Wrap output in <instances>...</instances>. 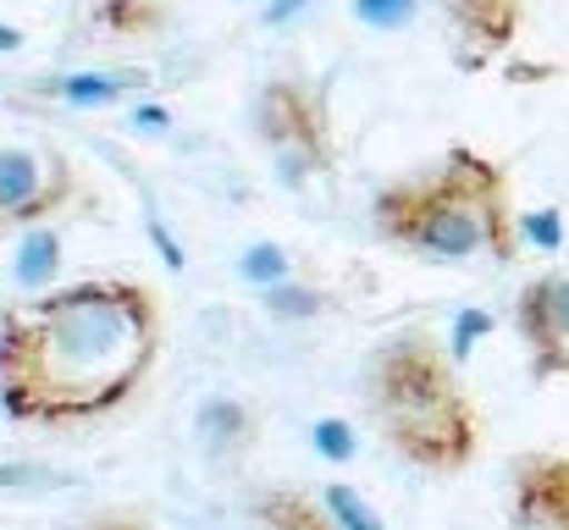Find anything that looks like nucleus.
Masks as SVG:
<instances>
[{"label":"nucleus","instance_id":"nucleus-3","mask_svg":"<svg viewBox=\"0 0 569 530\" xmlns=\"http://www.w3.org/2000/svg\"><path fill=\"white\" fill-rule=\"evenodd\" d=\"M366 392H371V420L381 442L426 470V476H459L481 453V409L470 387L459 381V359L442 349L431 332H392L377 343L366 364Z\"/></svg>","mask_w":569,"mask_h":530},{"label":"nucleus","instance_id":"nucleus-14","mask_svg":"<svg viewBox=\"0 0 569 530\" xmlns=\"http://www.w3.org/2000/svg\"><path fill=\"white\" fill-rule=\"evenodd\" d=\"M321 498H327V509H332V520H338V530H387L381 526V514L349 487V481H327L321 487Z\"/></svg>","mask_w":569,"mask_h":530},{"label":"nucleus","instance_id":"nucleus-22","mask_svg":"<svg viewBox=\"0 0 569 530\" xmlns=\"http://www.w3.org/2000/svg\"><path fill=\"white\" fill-rule=\"evenodd\" d=\"M133 128H144V133H167V128H172V111H167V106H133Z\"/></svg>","mask_w":569,"mask_h":530},{"label":"nucleus","instance_id":"nucleus-23","mask_svg":"<svg viewBox=\"0 0 569 530\" xmlns=\"http://www.w3.org/2000/svg\"><path fill=\"white\" fill-rule=\"evenodd\" d=\"M305 6H310V0H266L260 22H266V28H282V22H293V17H299Z\"/></svg>","mask_w":569,"mask_h":530},{"label":"nucleus","instance_id":"nucleus-12","mask_svg":"<svg viewBox=\"0 0 569 530\" xmlns=\"http://www.w3.org/2000/svg\"><path fill=\"white\" fill-rule=\"evenodd\" d=\"M288 271H293V260H288V249L271 243V238H260V243H249V249L238 254V277L254 282L260 293L277 288V282H288Z\"/></svg>","mask_w":569,"mask_h":530},{"label":"nucleus","instance_id":"nucleus-18","mask_svg":"<svg viewBox=\"0 0 569 530\" xmlns=\"http://www.w3.org/2000/svg\"><path fill=\"white\" fill-rule=\"evenodd\" d=\"M520 238L531 249H542V254H559L565 249V216L553 204L548 210H531V216H520Z\"/></svg>","mask_w":569,"mask_h":530},{"label":"nucleus","instance_id":"nucleus-24","mask_svg":"<svg viewBox=\"0 0 569 530\" xmlns=\"http://www.w3.org/2000/svg\"><path fill=\"white\" fill-rule=\"evenodd\" d=\"M150 238H156V249H161V260H167L172 271H183V249L172 243V232H167V221H150Z\"/></svg>","mask_w":569,"mask_h":530},{"label":"nucleus","instance_id":"nucleus-25","mask_svg":"<svg viewBox=\"0 0 569 530\" xmlns=\"http://www.w3.org/2000/svg\"><path fill=\"white\" fill-rule=\"evenodd\" d=\"M17 44H22V33L11 22H0V50H17Z\"/></svg>","mask_w":569,"mask_h":530},{"label":"nucleus","instance_id":"nucleus-19","mask_svg":"<svg viewBox=\"0 0 569 530\" xmlns=\"http://www.w3.org/2000/svg\"><path fill=\"white\" fill-rule=\"evenodd\" d=\"M487 332H492V316H487V310H459L453 338H448V353H453V359H470V349H476Z\"/></svg>","mask_w":569,"mask_h":530},{"label":"nucleus","instance_id":"nucleus-2","mask_svg":"<svg viewBox=\"0 0 569 530\" xmlns=\"http://www.w3.org/2000/svg\"><path fill=\"white\" fill-rule=\"evenodd\" d=\"M371 227L381 243L437 260V266H459L476 254L515 266L526 243L515 199H509V172L470 144H453L431 172L377 188Z\"/></svg>","mask_w":569,"mask_h":530},{"label":"nucleus","instance_id":"nucleus-17","mask_svg":"<svg viewBox=\"0 0 569 530\" xmlns=\"http://www.w3.org/2000/svg\"><path fill=\"white\" fill-rule=\"evenodd\" d=\"M310 442H316V453H321V459H332V464H349V459L360 453V437H355V426H349V420H338V414L316 420Z\"/></svg>","mask_w":569,"mask_h":530},{"label":"nucleus","instance_id":"nucleus-4","mask_svg":"<svg viewBox=\"0 0 569 530\" xmlns=\"http://www.w3.org/2000/svg\"><path fill=\"white\" fill-rule=\"evenodd\" d=\"M260 139L271 144V161L288 188H299L305 177L332 172L338 167V144H332V122H327V100L293 78L266 83L260 94Z\"/></svg>","mask_w":569,"mask_h":530},{"label":"nucleus","instance_id":"nucleus-10","mask_svg":"<svg viewBox=\"0 0 569 530\" xmlns=\"http://www.w3.org/2000/svg\"><path fill=\"white\" fill-rule=\"evenodd\" d=\"M249 520L260 530H338L327 498L305 492V487H266L249 498Z\"/></svg>","mask_w":569,"mask_h":530},{"label":"nucleus","instance_id":"nucleus-21","mask_svg":"<svg viewBox=\"0 0 569 530\" xmlns=\"http://www.w3.org/2000/svg\"><path fill=\"white\" fill-rule=\"evenodd\" d=\"M72 530H156L144 514H128V509H111V514H94V520H83V526Z\"/></svg>","mask_w":569,"mask_h":530},{"label":"nucleus","instance_id":"nucleus-7","mask_svg":"<svg viewBox=\"0 0 569 530\" xmlns=\"http://www.w3.org/2000/svg\"><path fill=\"white\" fill-rule=\"evenodd\" d=\"M509 526L569 530V453L531 448L509 464Z\"/></svg>","mask_w":569,"mask_h":530},{"label":"nucleus","instance_id":"nucleus-5","mask_svg":"<svg viewBox=\"0 0 569 530\" xmlns=\"http://www.w3.org/2000/svg\"><path fill=\"white\" fill-rule=\"evenodd\" d=\"M72 199V167L56 150L0 144V227H44Z\"/></svg>","mask_w":569,"mask_h":530},{"label":"nucleus","instance_id":"nucleus-1","mask_svg":"<svg viewBox=\"0 0 569 530\" xmlns=\"http://www.w3.org/2000/svg\"><path fill=\"white\" fill-rule=\"evenodd\" d=\"M161 353V304L133 277H89L0 316V409L17 426H89L117 414Z\"/></svg>","mask_w":569,"mask_h":530},{"label":"nucleus","instance_id":"nucleus-13","mask_svg":"<svg viewBox=\"0 0 569 530\" xmlns=\"http://www.w3.org/2000/svg\"><path fill=\"white\" fill-rule=\"evenodd\" d=\"M128 83H133V78H117V72H72V78L56 83V94H61L67 106H111Z\"/></svg>","mask_w":569,"mask_h":530},{"label":"nucleus","instance_id":"nucleus-16","mask_svg":"<svg viewBox=\"0 0 569 530\" xmlns=\"http://www.w3.org/2000/svg\"><path fill=\"white\" fill-rule=\"evenodd\" d=\"M349 11H355V22H360V28L398 33V28H409V22H415L420 0H349Z\"/></svg>","mask_w":569,"mask_h":530},{"label":"nucleus","instance_id":"nucleus-8","mask_svg":"<svg viewBox=\"0 0 569 530\" xmlns=\"http://www.w3.org/2000/svg\"><path fill=\"white\" fill-rule=\"evenodd\" d=\"M459 44H465V67H481L492 56H503L520 33L526 0H442Z\"/></svg>","mask_w":569,"mask_h":530},{"label":"nucleus","instance_id":"nucleus-20","mask_svg":"<svg viewBox=\"0 0 569 530\" xmlns=\"http://www.w3.org/2000/svg\"><path fill=\"white\" fill-rule=\"evenodd\" d=\"M61 476H50L44 464H0V487H56Z\"/></svg>","mask_w":569,"mask_h":530},{"label":"nucleus","instance_id":"nucleus-11","mask_svg":"<svg viewBox=\"0 0 569 530\" xmlns=\"http://www.w3.org/2000/svg\"><path fill=\"white\" fill-rule=\"evenodd\" d=\"M61 271V232L56 227H28L22 243H17V260H11V277L22 293H50Z\"/></svg>","mask_w":569,"mask_h":530},{"label":"nucleus","instance_id":"nucleus-6","mask_svg":"<svg viewBox=\"0 0 569 530\" xmlns=\"http://www.w3.org/2000/svg\"><path fill=\"white\" fill-rule=\"evenodd\" d=\"M515 332L531 353V381L569 376V271H542L515 293Z\"/></svg>","mask_w":569,"mask_h":530},{"label":"nucleus","instance_id":"nucleus-15","mask_svg":"<svg viewBox=\"0 0 569 530\" xmlns=\"http://www.w3.org/2000/svg\"><path fill=\"white\" fill-rule=\"evenodd\" d=\"M260 304H266L271 321H310V316H321V293H316V288H299V282H277V288H266Z\"/></svg>","mask_w":569,"mask_h":530},{"label":"nucleus","instance_id":"nucleus-9","mask_svg":"<svg viewBox=\"0 0 569 530\" xmlns=\"http://www.w3.org/2000/svg\"><path fill=\"white\" fill-rule=\"evenodd\" d=\"M193 437H199L210 464H238L260 442V420L243 398H204L193 414Z\"/></svg>","mask_w":569,"mask_h":530}]
</instances>
